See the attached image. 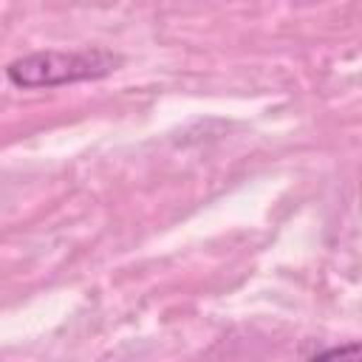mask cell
<instances>
[{"mask_svg":"<svg viewBox=\"0 0 362 362\" xmlns=\"http://www.w3.org/2000/svg\"><path fill=\"white\" fill-rule=\"evenodd\" d=\"M119 68V57L105 48L85 51H34L8 62L6 76L17 88H57L71 82L102 79Z\"/></svg>","mask_w":362,"mask_h":362,"instance_id":"obj_1","label":"cell"},{"mask_svg":"<svg viewBox=\"0 0 362 362\" xmlns=\"http://www.w3.org/2000/svg\"><path fill=\"white\" fill-rule=\"evenodd\" d=\"M308 362H362V342H345V345L328 348Z\"/></svg>","mask_w":362,"mask_h":362,"instance_id":"obj_2","label":"cell"}]
</instances>
